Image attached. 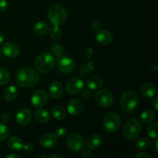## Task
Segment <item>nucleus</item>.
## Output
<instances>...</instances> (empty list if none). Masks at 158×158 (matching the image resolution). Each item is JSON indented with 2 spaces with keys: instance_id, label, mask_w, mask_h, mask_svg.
<instances>
[{
  "instance_id": "nucleus-1",
  "label": "nucleus",
  "mask_w": 158,
  "mask_h": 158,
  "mask_svg": "<svg viewBox=\"0 0 158 158\" xmlns=\"http://www.w3.org/2000/svg\"><path fill=\"white\" fill-rule=\"evenodd\" d=\"M40 80V75L35 69L29 67L21 68L16 74L15 81L21 87H32Z\"/></svg>"
},
{
  "instance_id": "nucleus-2",
  "label": "nucleus",
  "mask_w": 158,
  "mask_h": 158,
  "mask_svg": "<svg viewBox=\"0 0 158 158\" xmlns=\"http://www.w3.org/2000/svg\"><path fill=\"white\" fill-rule=\"evenodd\" d=\"M48 19L54 26H60L67 19V11L61 5H53L48 10Z\"/></svg>"
},
{
  "instance_id": "nucleus-3",
  "label": "nucleus",
  "mask_w": 158,
  "mask_h": 158,
  "mask_svg": "<svg viewBox=\"0 0 158 158\" xmlns=\"http://www.w3.org/2000/svg\"><path fill=\"white\" fill-rule=\"evenodd\" d=\"M55 60L52 54L48 52L40 53L35 60V67L41 73H49L53 69Z\"/></svg>"
},
{
  "instance_id": "nucleus-4",
  "label": "nucleus",
  "mask_w": 158,
  "mask_h": 158,
  "mask_svg": "<svg viewBox=\"0 0 158 158\" xmlns=\"http://www.w3.org/2000/svg\"><path fill=\"white\" fill-rule=\"evenodd\" d=\"M141 129L140 120L135 118L130 119L125 123L123 127V135L127 140H134L140 136Z\"/></svg>"
},
{
  "instance_id": "nucleus-5",
  "label": "nucleus",
  "mask_w": 158,
  "mask_h": 158,
  "mask_svg": "<svg viewBox=\"0 0 158 158\" xmlns=\"http://www.w3.org/2000/svg\"><path fill=\"white\" fill-rule=\"evenodd\" d=\"M138 95L134 90L125 91L120 97V105L125 111L131 112L134 110L138 106Z\"/></svg>"
},
{
  "instance_id": "nucleus-6",
  "label": "nucleus",
  "mask_w": 158,
  "mask_h": 158,
  "mask_svg": "<svg viewBox=\"0 0 158 158\" xmlns=\"http://www.w3.org/2000/svg\"><path fill=\"white\" fill-rule=\"evenodd\" d=\"M121 123V119L117 113H109L103 120V127L107 133H114L119 129Z\"/></svg>"
},
{
  "instance_id": "nucleus-7",
  "label": "nucleus",
  "mask_w": 158,
  "mask_h": 158,
  "mask_svg": "<svg viewBox=\"0 0 158 158\" xmlns=\"http://www.w3.org/2000/svg\"><path fill=\"white\" fill-rule=\"evenodd\" d=\"M95 100L99 106L109 107L114 103V97L110 91L107 89H100L95 95Z\"/></svg>"
},
{
  "instance_id": "nucleus-8",
  "label": "nucleus",
  "mask_w": 158,
  "mask_h": 158,
  "mask_svg": "<svg viewBox=\"0 0 158 158\" xmlns=\"http://www.w3.org/2000/svg\"><path fill=\"white\" fill-rule=\"evenodd\" d=\"M49 101V95L44 89H37L31 97V102L35 108L43 107Z\"/></svg>"
},
{
  "instance_id": "nucleus-9",
  "label": "nucleus",
  "mask_w": 158,
  "mask_h": 158,
  "mask_svg": "<svg viewBox=\"0 0 158 158\" xmlns=\"http://www.w3.org/2000/svg\"><path fill=\"white\" fill-rule=\"evenodd\" d=\"M67 145L69 149L75 152L80 151L85 146L83 137L79 134H73L68 137Z\"/></svg>"
},
{
  "instance_id": "nucleus-10",
  "label": "nucleus",
  "mask_w": 158,
  "mask_h": 158,
  "mask_svg": "<svg viewBox=\"0 0 158 158\" xmlns=\"http://www.w3.org/2000/svg\"><path fill=\"white\" fill-rule=\"evenodd\" d=\"M85 83L81 79L73 77L71 78L66 82V89L68 93L72 94H77L81 93V91L84 89Z\"/></svg>"
},
{
  "instance_id": "nucleus-11",
  "label": "nucleus",
  "mask_w": 158,
  "mask_h": 158,
  "mask_svg": "<svg viewBox=\"0 0 158 158\" xmlns=\"http://www.w3.org/2000/svg\"><path fill=\"white\" fill-rule=\"evenodd\" d=\"M57 68L59 70L63 73H69L72 71H73L75 68V63L73 60L68 56L59 57V60H57Z\"/></svg>"
},
{
  "instance_id": "nucleus-12",
  "label": "nucleus",
  "mask_w": 158,
  "mask_h": 158,
  "mask_svg": "<svg viewBox=\"0 0 158 158\" xmlns=\"http://www.w3.org/2000/svg\"><path fill=\"white\" fill-rule=\"evenodd\" d=\"M2 52L8 58L14 59L16 58L19 55L20 49L18 45L15 43H12V42H7L3 44L2 47Z\"/></svg>"
},
{
  "instance_id": "nucleus-13",
  "label": "nucleus",
  "mask_w": 158,
  "mask_h": 158,
  "mask_svg": "<svg viewBox=\"0 0 158 158\" xmlns=\"http://www.w3.org/2000/svg\"><path fill=\"white\" fill-rule=\"evenodd\" d=\"M58 137L52 133H45L40 137V143L45 148H52L57 144Z\"/></svg>"
},
{
  "instance_id": "nucleus-14",
  "label": "nucleus",
  "mask_w": 158,
  "mask_h": 158,
  "mask_svg": "<svg viewBox=\"0 0 158 158\" xmlns=\"http://www.w3.org/2000/svg\"><path fill=\"white\" fill-rule=\"evenodd\" d=\"M84 109V103L80 99H72L67 104V111L71 115L77 116L81 114Z\"/></svg>"
},
{
  "instance_id": "nucleus-15",
  "label": "nucleus",
  "mask_w": 158,
  "mask_h": 158,
  "mask_svg": "<svg viewBox=\"0 0 158 158\" xmlns=\"http://www.w3.org/2000/svg\"><path fill=\"white\" fill-rule=\"evenodd\" d=\"M96 40L103 46H107L112 43L114 36L110 31L106 29H98L96 33Z\"/></svg>"
},
{
  "instance_id": "nucleus-16",
  "label": "nucleus",
  "mask_w": 158,
  "mask_h": 158,
  "mask_svg": "<svg viewBox=\"0 0 158 158\" xmlns=\"http://www.w3.org/2000/svg\"><path fill=\"white\" fill-rule=\"evenodd\" d=\"M16 122L19 125H27L32 120V112L27 108H23L18 111L15 116Z\"/></svg>"
},
{
  "instance_id": "nucleus-17",
  "label": "nucleus",
  "mask_w": 158,
  "mask_h": 158,
  "mask_svg": "<svg viewBox=\"0 0 158 158\" xmlns=\"http://www.w3.org/2000/svg\"><path fill=\"white\" fill-rule=\"evenodd\" d=\"M103 143V140L100 134H92L87 137L86 139V146L89 149L96 150L100 148Z\"/></svg>"
},
{
  "instance_id": "nucleus-18",
  "label": "nucleus",
  "mask_w": 158,
  "mask_h": 158,
  "mask_svg": "<svg viewBox=\"0 0 158 158\" xmlns=\"http://www.w3.org/2000/svg\"><path fill=\"white\" fill-rule=\"evenodd\" d=\"M49 95L52 98L58 99L62 96L63 92V88L62 83L59 81H54L51 83L49 86Z\"/></svg>"
},
{
  "instance_id": "nucleus-19",
  "label": "nucleus",
  "mask_w": 158,
  "mask_h": 158,
  "mask_svg": "<svg viewBox=\"0 0 158 158\" xmlns=\"http://www.w3.org/2000/svg\"><path fill=\"white\" fill-rule=\"evenodd\" d=\"M140 93L145 98H152L156 94V87L152 83H143L140 88Z\"/></svg>"
},
{
  "instance_id": "nucleus-20",
  "label": "nucleus",
  "mask_w": 158,
  "mask_h": 158,
  "mask_svg": "<svg viewBox=\"0 0 158 158\" xmlns=\"http://www.w3.org/2000/svg\"><path fill=\"white\" fill-rule=\"evenodd\" d=\"M7 144L10 149L12 151H20L23 148V140L18 136H11L9 137L7 141Z\"/></svg>"
},
{
  "instance_id": "nucleus-21",
  "label": "nucleus",
  "mask_w": 158,
  "mask_h": 158,
  "mask_svg": "<svg viewBox=\"0 0 158 158\" xmlns=\"http://www.w3.org/2000/svg\"><path fill=\"white\" fill-rule=\"evenodd\" d=\"M19 89L15 86H9L3 92V97L6 101H13L17 98Z\"/></svg>"
},
{
  "instance_id": "nucleus-22",
  "label": "nucleus",
  "mask_w": 158,
  "mask_h": 158,
  "mask_svg": "<svg viewBox=\"0 0 158 158\" xmlns=\"http://www.w3.org/2000/svg\"><path fill=\"white\" fill-rule=\"evenodd\" d=\"M49 30V26L46 22L39 21L34 25L33 31L37 35H45Z\"/></svg>"
},
{
  "instance_id": "nucleus-23",
  "label": "nucleus",
  "mask_w": 158,
  "mask_h": 158,
  "mask_svg": "<svg viewBox=\"0 0 158 158\" xmlns=\"http://www.w3.org/2000/svg\"><path fill=\"white\" fill-rule=\"evenodd\" d=\"M103 80L100 76H94V77H90L89 80H87V86L89 89H92V90H95V89H98L103 86Z\"/></svg>"
},
{
  "instance_id": "nucleus-24",
  "label": "nucleus",
  "mask_w": 158,
  "mask_h": 158,
  "mask_svg": "<svg viewBox=\"0 0 158 158\" xmlns=\"http://www.w3.org/2000/svg\"><path fill=\"white\" fill-rule=\"evenodd\" d=\"M51 115L56 120H63L66 117V110L61 106H56L51 110Z\"/></svg>"
},
{
  "instance_id": "nucleus-25",
  "label": "nucleus",
  "mask_w": 158,
  "mask_h": 158,
  "mask_svg": "<svg viewBox=\"0 0 158 158\" xmlns=\"http://www.w3.org/2000/svg\"><path fill=\"white\" fill-rule=\"evenodd\" d=\"M35 118L39 123H46L50 120V114L46 110L39 109L35 111Z\"/></svg>"
},
{
  "instance_id": "nucleus-26",
  "label": "nucleus",
  "mask_w": 158,
  "mask_h": 158,
  "mask_svg": "<svg viewBox=\"0 0 158 158\" xmlns=\"http://www.w3.org/2000/svg\"><path fill=\"white\" fill-rule=\"evenodd\" d=\"M155 117V114L154 111L151 109H147L142 112L140 115V121L143 123H148L153 121Z\"/></svg>"
},
{
  "instance_id": "nucleus-27",
  "label": "nucleus",
  "mask_w": 158,
  "mask_h": 158,
  "mask_svg": "<svg viewBox=\"0 0 158 158\" xmlns=\"http://www.w3.org/2000/svg\"><path fill=\"white\" fill-rule=\"evenodd\" d=\"M94 69V63L93 60H89L85 64L82 65L80 68V74L82 77H86L88 74L90 73L91 72H93V70Z\"/></svg>"
},
{
  "instance_id": "nucleus-28",
  "label": "nucleus",
  "mask_w": 158,
  "mask_h": 158,
  "mask_svg": "<svg viewBox=\"0 0 158 158\" xmlns=\"http://www.w3.org/2000/svg\"><path fill=\"white\" fill-rule=\"evenodd\" d=\"M150 144H151V142H150L149 139L146 138V137H141L136 141L135 146L138 150L143 151V150L148 148Z\"/></svg>"
},
{
  "instance_id": "nucleus-29",
  "label": "nucleus",
  "mask_w": 158,
  "mask_h": 158,
  "mask_svg": "<svg viewBox=\"0 0 158 158\" xmlns=\"http://www.w3.org/2000/svg\"><path fill=\"white\" fill-rule=\"evenodd\" d=\"M10 74L5 68H0V86L6 84L9 81Z\"/></svg>"
},
{
  "instance_id": "nucleus-30",
  "label": "nucleus",
  "mask_w": 158,
  "mask_h": 158,
  "mask_svg": "<svg viewBox=\"0 0 158 158\" xmlns=\"http://www.w3.org/2000/svg\"><path fill=\"white\" fill-rule=\"evenodd\" d=\"M157 128L158 124L157 123H152L148 126V129H147V132H148V136L152 139H157Z\"/></svg>"
},
{
  "instance_id": "nucleus-31",
  "label": "nucleus",
  "mask_w": 158,
  "mask_h": 158,
  "mask_svg": "<svg viewBox=\"0 0 158 158\" xmlns=\"http://www.w3.org/2000/svg\"><path fill=\"white\" fill-rule=\"evenodd\" d=\"M49 35L52 40H59L61 37L62 30L59 26H53L49 29Z\"/></svg>"
},
{
  "instance_id": "nucleus-32",
  "label": "nucleus",
  "mask_w": 158,
  "mask_h": 158,
  "mask_svg": "<svg viewBox=\"0 0 158 158\" xmlns=\"http://www.w3.org/2000/svg\"><path fill=\"white\" fill-rule=\"evenodd\" d=\"M9 130L5 123H0V141H4L8 138Z\"/></svg>"
},
{
  "instance_id": "nucleus-33",
  "label": "nucleus",
  "mask_w": 158,
  "mask_h": 158,
  "mask_svg": "<svg viewBox=\"0 0 158 158\" xmlns=\"http://www.w3.org/2000/svg\"><path fill=\"white\" fill-rule=\"evenodd\" d=\"M52 53L57 57H61L64 56V49L60 44H55L52 48Z\"/></svg>"
},
{
  "instance_id": "nucleus-34",
  "label": "nucleus",
  "mask_w": 158,
  "mask_h": 158,
  "mask_svg": "<svg viewBox=\"0 0 158 158\" xmlns=\"http://www.w3.org/2000/svg\"><path fill=\"white\" fill-rule=\"evenodd\" d=\"M66 134H67V131L63 127H59L56 130V135L57 136V137H61V138H63Z\"/></svg>"
},
{
  "instance_id": "nucleus-35",
  "label": "nucleus",
  "mask_w": 158,
  "mask_h": 158,
  "mask_svg": "<svg viewBox=\"0 0 158 158\" xmlns=\"http://www.w3.org/2000/svg\"><path fill=\"white\" fill-rule=\"evenodd\" d=\"M8 3L6 0H0V12H4L7 10Z\"/></svg>"
},
{
  "instance_id": "nucleus-36",
  "label": "nucleus",
  "mask_w": 158,
  "mask_h": 158,
  "mask_svg": "<svg viewBox=\"0 0 158 158\" xmlns=\"http://www.w3.org/2000/svg\"><path fill=\"white\" fill-rule=\"evenodd\" d=\"M80 151H81V156L83 158H89L91 157V155H92L90 151H89V149H86V148H83Z\"/></svg>"
},
{
  "instance_id": "nucleus-37",
  "label": "nucleus",
  "mask_w": 158,
  "mask_h": 158,
  "mask_svg": "<svg viewBox=\"0 0 158 158\" xmlns=\"http://www.w3.org/2000/svg\"><path fill=\"white\" fill-rule=\"evenodd\" d=\"M23 149L25 150V151L27 153H31L34 150V147L32 145V143H27L26 144H23Z\"/></svg>"
},
{
  "instance_id": "nucleus-38",
  "label": "nucleus",
  "mask_w": 158,
  "mask_h": 158,
  "mask_svg": "<svg viewBox=\"0 0 158 158\" xmlns=\"http://www.w3.org/2000/svg\"><path fill=\"white\" fill-rule=\"evenodd\" d=\"M91 26H92V28L94 30H98V29H100V27H101V23H100V22L99 21V20L95 19L92 22V23H91Z\"/></svg>"
},
{
  "instance_id": "nucleus-39",
  "label": "nucleus",
  "mask_w": 158,
  "mask_h": 158,
  "mask_svg": "<svg viewBox=\"0 0 158 158\" xmlns=\"http://www.w3.org/2000/svg\"><path fill=\"white\" fill-rule=\"evenodd\" d=\"M81 95H82V97H83V99H85V100H89V98H90L91 97V93L89 92V90H88V89H83V90L81 91Z\"/></svg>"
},
{
  "instance_id": "nucleus-40",
  "label": "nucleus",
  "mask_w": 158,
  "mask_h": 158,
  "mask_svg": "<svg viewBox=\"0 0 158 158\" xmlns=\"http://www.w3.org/2000/svg\"><path fill=\"white\" fill-rule=\"evenodd\" d=\"M135 158H152V156L146 152H139L135 155Z\"/></svg>"
},
{
  "instance_id": "nucleus-41",
  "label": "nucleus",
  "mask_w": 158,
  "mask_h": 158,
  "mask_svg": "<svg viewBox=\"0 0 158 158\" xmlns=\"http://www.w3.org/2000/svg\"><path fill=\"white\" fill-rule=\"evenodd\" d=\"M151 149L154 152L157 153L158 151V143H157V139H154V140L152 141L151 143Z\"/></svg>"
},
{
  "instance_id": "nucleus-42",
  "label": "nucleus",
  "mask_w": 158,
  "mask_h": 158,
  "mask_svg": "<svg viewBox=\"0 0 158 158\" xmlns=\"http://www.w3.org/2000/svg\"><path fill=\"white\" fill-rule=\"evenodd\" d=\"M11 117L10 115H9V114H8V113H4V114L2 115V120L3 123H8V122L9 121V120H10Z\"/></svg>"
},
{
  "instance_id": "nucleus-43",
  "label": "nucleus",
  "mask_w": 158,
  "mask_h": 158,
  "mask_svg": "<svg viewBox=\"0 0 158 158\" xmlns=\"http://www.w3.org/2000/svg\"><path fill=\"white\" fill-rule=\"evenodd\" d=\"M153 106H154V108L155 109V110H158V99H157V97H154V100H153Z\"/></svg>"
},
{
  "instance_id": "nucleus-44",
  "label": "nucleus",
  "mask_w": 158,
  "mask_h": 158,
  "mask_svg": "<svg viewBox=\"0 0 158 158\" xmlns=\"http://www.w3.org/2000/svg\"><path fill=\"white\" fill-rule=\"evenodd\" d=\"M86 55V57H87L88 59H89V60H90L91 57H92V56H93V50H92V49H91V48H89V49H87Z\"/></svg>"
},
{
  "instance_id": "nucleus-45",
  "label": "nucleus",
  "mask_w": 158,
  "mask_h": 158,
  "mask_svg": "<svg viewBox=\"0 0 158 158\" xmlns=\"http://www.w3.org/2000/svg\"><path fill=\"white\" fill-rule=\"evenodd\" d=\"M20 157L19 155H17V154H9V155H6V158H19Z\"/></svg>"
},
{
  "instance_id": "nucleus-46",
  "label": "nucleus",
  "mask_w": 158,
  "mask_h": 158,
  "mask_svg": "<svg viewBox=\"0 0 158 158\" xmlns=\"http://www.w3.org/2000/svg\"><path fill=\"white\" fill-rule=\"evenodd\" d=\"M56 157L64 158V156L61 155V154H52V155L49 156V158H56Z\"/></svg>"
},
{
  "instance_id": "nucleus-47",
  "label": "nucleus",
  "mask_w": 158,
  "mask_h": 158,
  "mask_svg": "<svg viewBox=\"0 0 158 158\" xmlns=\"http://www.w3.org/2000/svg\"><path fill=\"white\" fill-rule=\"evenodd\" d=\"M3 42H4V35L2 32H0V45L2 44Z\"/></svg>"
},
{
  "instance_id": "nucleus-48",
  "label": "nucleus",
  "mask_w": 158,
  "mask_h": 158,
  "mask_svg": "<svg viewBox=\"0 0 158 158\" xmlns=\"http://www.w3.org/2000/svg\"><path fill=\"white\" fill-rule=\"evenodd\" d=\"M38 157H44V158H46V157L45 155H39Z\"/></svg>"
},
{
  "instance_id": "nucleus-49",
  "label": "nucleus",
  "mask_w": 158,
  "mask_h": 158,
  "mask_svg": "<svg viewBox=\"0 0 158 158\" xmlns=\"http://www.w3.org/2000/svg\"><path fill=\"white\" fill-rule=\"evenodd\" d=\"M0 56H1V52H0Z\"/></svg>"
},
{
  "instance_id": "nucleus-50",
  "label": "nucleus",
  "mask_w": 158,
  "mask_h": 158,
  "mask_svg": "<svg viewBox=\"0 0 158 158\" xmlns=\"http://www.w3.org/2000/svg\"><path fill=\"white\" fill-rule=\"evenodd\" d=\"M0 115H1V113H0Z\"/></svg>"
}]
</instances>
